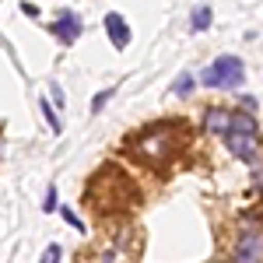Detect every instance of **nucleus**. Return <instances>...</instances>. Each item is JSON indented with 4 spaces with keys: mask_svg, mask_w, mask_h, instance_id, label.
Returning <instances> with one entry per match:
<instances>
[{
    "mask_svg": "<svg viewBox=\"0 0 263 263\" xmlns=\"http://www.w3.org/2000/svg\"><path fill=\"white\" fill-rule=\"evenodd\" d=\"M176 151H179V120L155 123V126L141 130L134 141V155L147 165H165Z\"/></svg>",
    "mask_w": 263,
    "mask_h": 263,
    "instance_id": "obj_1",
    "label": "nucleus"
},
{
    "mask_svg": "<svg viewBox=\"0 0 263 263\" xmlns=\"http://www.w3.org/2000/svg\"><path fill=\"white\" fill-rule=\"evenodd\" d=\"M116 193H123V197H134V186H130V179L123 176L116 165H105V168H99V172L91 176L84 200L91 203L99 214H105V211H120V207H123V203L116 200Z\"/></svg>",
    "mask_w": 263,
    "mask_h": 263,
    "instance_id": "obj_2",
    "label": "nucleus"
},
{
    "mask_svg": "<svg viewBox=\"0 0 263 263\" xmlns=\"http://www.w3.org/2000/svg\"><path fill=\"white\" fill-rule=\"evenodd\" d=\"M224 144L235 158H242L246 165H256L263 158V147H260V134H256V120L253 112H235L232 116V126L224 134Z\"/></svg>",
    "mask_w": 263,
    "mask_h": 263,
    "instance_id": "obj_3",
    "label": "nucleus"
},
{
    "mask_svg": "<svg viewBox=\"0 0 263 263\" xmlns=\"http://www.w3.org/2000/svg\"><path fill=\"white\" fill-rule=\"evenodd\" d=\"M232 263H263V218H246L242 221L239 235H235Z\"/></svg>",
    "mask_w": 263,
    "mask_h": 263,
    "instance_id": "obj_4",
    "label": "nucleus"
},
{
    "mask_svg": "<svg viewBox=\"0 0 263 263\" xmlns=\"http://www.w3.org/2000/svg\"><path fill=\"white\" fill-rule=\"evenodd\" d=\"M200 81L207 84V88H239V84L246 81V63L239 60V57H232V53H224V57H218V60L200 74Z\"/></svg>",
    "mask_w": 263,
    "mask_h": 263,
    "instance_id": "obj_5",
    "label": "nucleus"
},
{
    "mask_svg": "<svg viewBox=\"0 0 263 263\" xmlns=\"http://www.w3.org/2000/svg\"><path fill=\"white\" fill-rule=\"evenodd\" d=\"M49 32H53L60 42L70 46V42H78V35H81V18H78L74 11H60V18L49 25Z\"/></svg>",
    "mask_w": 263,
    "mask_h": 263,
    "instance_id": "obj_6",
    "label": "nucleus"
},
{
    "mask_svg": "<svg viewBox=\"0 0 263 263\" xmlns=\"http://www.w3.org/2000/svg\"><path fill=\"white\" fill-rule=\"evenodd\" d=\"M102 25H105V35H109V42H112L116 49H126V46H130V25L123 21V14L109 11Z\"/></svg>",
    "mask_w": 263,
    "mask_h": 263,
    "instance_id": "obj_7",
    "label": "nucleus"
},
{
    "mask_svg": "<svg viewBox=\"0 0 263 263\" xmlns=\"http://www.w3.org/2000/svg\"><path fill=\"white\" fill-rule=\"evenodd\" d=\"M203 126L211 130V134H228V126H232V112H224V109H207L203 112Z\"/></svg>",
    "mask_w": 263,
    "mask_h": 263,
    "instance_id": "obj_8",
    "label": "nucleus"
},
{
    "mask_svg": "<svg viewBox=\"0 0 263 263\" xmlns=\"http://www.w3.org/2000/svg\"><path fill=\"white\" fill-rule=\"evenodd\" d=\"M193 88H197V78H193L190 70H182L179 78L172 81V95H176V99H186V95H190Z\"/></svg>",
    "mask_w": 263,
    "mask_h": 263,
    "instance_id": "obj_9",
    "label": "nucleus"
},
{
    "mask_svg": "<svg viewBox=\"0 0 263 263\" xmlns=\"http://www.w3.org/2000/svg\"><path fill=\"white\" fill-rule=\"evenodd\" d=\"M211 7H197L193 14H190V32H203V28H211Z\"/></svg>",
    "mask_w": 263,
    "mask_h": 263,
    "instance_id": "obj_10",
    "label": "nucleus"
},
{
    "mask_svg": "<svg viewBox=\"0 0 263 263\" xmlns=\"http://www.w3.org/2000/svg\"><path fill=\"white\" fill-rule=\"evenodd\" d=\"M42 116H46V123H49V130H53V134H60V130H63V123L57 120V112L49 109V102H42Z\"/></svg>",
    "mask_w": 263,
    "mask_h": 263,
    "instance_id": "obj_11",
    "label": "nucleus"
},
{
    "mask_svg": "<svg viewBox=\"0 0 263 263\" xmlns=\"http://www.w3.org/2000/svg\"><path fill=\"white\" fill-rule=\"evenodd\" d=\"M42 211H46V214H49V211H60V207H57V186H53V182H49V190H46V200H42Z\"/></svg>",
    "mask_w": 263,
    "mask_h": 263,
    "instance_id": "obj_12",
    "label": "nucleus"
},
{
    "mask_svg": "<svg viewBox=\"0 0 263 263\" xmlns=\"http://www.w3.org/2000/svg\"><path fill=\"white\" fill-rule=\"evenodd\" d=\"M60 214H63V221L70 224V228H78V232H81V228H84V224H81V218H78V214H74L70 207H60Z\"/></svg>",
    "mask_w": 263,
    "mask_h": 263,
    "instance_id": "obj_13",
    "label": "nucleus"
},
{
    "mask_svg": "<svg viewBox=\"0 0 263 263\" xmlns=\"http://www.w3.org/2000/svg\"><path fill=\"white\" fill-rule=\"evenodd\" d=\"M109 95H112V88H105V91H99V95H95V102H91V112H102V105L109 102Z\"/></svg>",
    "mask_w": 263,
    "mask_h": 263,
    "instance_id": "obj_14",
    "label": "nucleus"
},
{
    "mask_svg": "<svg viewBox=\"0 0 263 263\" xmlns=\"http://www.w3.org/2000/svg\"><path fill=\"white\" fill-rule=\"evenodd\" d=\"M60 260V246H49L46 253H42V263H57Z\"/></svg>",
    "mask_w": 263,
    "mask_h": 263,
    "instance_id": "obj_15",
    "label": "nucleus"
},
{
    "mask_svg": "<svg viewBox=\"0 0 263 263\" xmlns=\"http://www.w3.org/2000/svg\"><path fill=\"white\" fill-rule=\"evenodd\" d=\"M242 99V112H256V99L253 95H239Z\"/></svg>",
    "mask_w": 263,
    "mask_h": 263,
    "instance_id": "obj_16",
    "label": "nucleus"
},
{
    "mask_svg": "<svg viewBox=\"0 0 263 263\" xmlns=\"http://www.w3.org/2000/svg\"><path fill=\"white\" fill-rule=\"evenodd\" d=\"M21 11H25V14H28V18H39V7H35V4H28V0H25V4H21Z\"/></svg>",
    "mask_w": 263,
    "mask_h": 263,
    "instance_id": "obj_17",
    "label": "nucleus"
}]
</instances>
